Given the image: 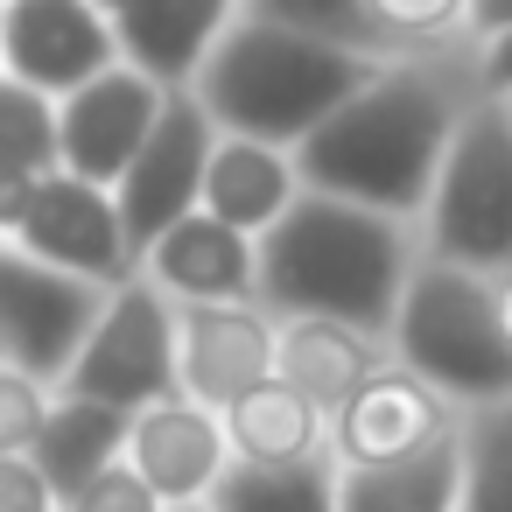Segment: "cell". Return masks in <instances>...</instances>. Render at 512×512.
I'll list each match as a JSON object with an SVG mask.
<instances>
[{"label": "cell", "instance_id": "8fae6325", "mask_svg": "<svg viewBox=\"0 0 512 512\" xmlns=\"http://www.w3.org/2000/svg\"><path fill=\"white\" fill-rule=\"evenodd\" d=\"M456 407H463V400H449L435 379H421L414 365L386 358V365L330 414V456H337V463H393V456H414V449L442 442L449 428H463Z\"/></svg>", "mask_w": 512, "mask_h": 512}, {"label": "cell", "instance_id": "836d02e7", "mask_svg": "<svg viewBox=\"0 0 512 512\" xmlns=\"http://www.w3.org/2000/svg\"><path fill=\"white\" fill-rule=\"evenodd\" d=\"M8 365H15V351H8V337H0V372H8Z\"/></svg>", "mask_w": 512, "mask_h": 512}, {"label": "cell", "instance_id": "52a82bcc", "mask_svg": "<svg viewBox=\"0 0 512 512\" xmlns=\"http://www.w3.org/2000/svg\"><path fill=\"white\" fill-rule=\"evenodd\" d=\"M106 295L113 288H99L85 274H64V267L36 260L29 246L0 239V337H8L22 372L64 386V372L78 365L92 323L106 316Z\"/></svg>", "mask_w": 512, "mask_h": 512}, {"label": "cell", "instance_id": "5b68a950", "mask_svg": "<svg viewBox=\"0 0 512 512\" xmlns=\"http://www.w3.org/2000/svg\"><path fill=\"white\" fill-rule=\"evenodd\" d=\"M421 253L498 274L512 267V99H477L421 211Z\"/></svg>", "mask_w": 512, "mask_h": 512}, {"label": "cell", "instance_id": "d6986e66", "mask_svg": "<svg viewBox=\"0 0 512 512\" xmlns=\"http://www.w3.org/2000/svg\"><path fill=\"white\" fill-rule=\"evenodd\" d=\"M337 512H463V428L393 463H337Z\"/></svg>", "mask_w": 512, "mask_h": 512}, {"label": "cell", "instance_id": "1f68e13d", "mask_svg": "<svg viewBox=\"0 0 512 512\" xmlns=\"http://www.w3.org/2000/svg\"><path fill=\"white\" fill-rule=\"evenodd\" d=\"M498 29H512V0H470V36L484 43Z\"/></svg>", "mask_w": 512, "mask_h": 512}, {"label": "cell", "instance_id": "e0dca14e", "mask_svg": "<svg viewBox=\"0 0 512 512\" xmlns=\"http://www.w3.org/2000/svg\"><path fill=\"white\" fill-rule=\"evenodd\" d=\"M246 15V0H134L120 8V50L127 64H141L148 78H162L169 92L190 85L204 71V57L218 50V36Z\"/></svg>", "mask_w": 512, "mask_h": 512}, {"label": "cell", "instance_id": "4dcf8cb0", "mask_svg": "<svg viewBox=\"0 0 512 512\" xmlns=\"http://www.w3.org/2000/svg\"><path fill=\"white\" fill-rule=\"evenodd\" d=\"M477 78H484L491 99H512V29H498V36L477 43Z\"/></svg>", "mask_w": 512, "mask_h": 512}, {"label": "cell", "instance_id": "277c9868", "mask_svg": "<svg viewBox=\"0 0 512 512\" xmlns=\"http://www.w3.org/2000/svg\"><path fill=\"white\" fill-rule=\"evenodd\" d=\"M393 358L435 379L463 407L512 400V337L498 323V288L477 267L421 253L393 316Z\"/></svg>", "mask_w": 512, "mask_h": 512}, {"label": "cell", "instance_id": "30bf717a", "mask_svg": "<svg viewBox=\"0 0 512 512\" xmlns=\"http://www.w3.org/2000/svg\"><path fill=\"white\" fill-rule=\"evenodd\" d=\"M113 64H127V50L120 22L99 0H8L0 8V71L43 85L50 99L92 85Z\"/></svg>", "mask_w": 512, "mask_h": 512}, {"label": "cell", "instance_id": "7c38bea8", "mask_svg": "<svg viewBox=\"0 0 512 512\" xmlns=\"http://www.w3.org/2000/svg\"><path fill=\"white\" fill-rule=\"evenodd\" d=\"M57 106H64V169H78V176L113 190L134 169V155L148 148V134H155V120L169 106V85L148 78L141 64H113L92 85L64 92Z\"/></svg>", "mask_w": 512, "mask_h": 512}, {"label": "cell", "instance_id": "f1b7e54d", "mask_svg": "<svg viewBox=\"0 0 512 512\" xmlns=\"http://www.w3.org/2000/svg\"><path fill=\"white\" fill-rule=\"evenodd\" d=\"M0 512H64L36 456H0Z\"/></svg>", "mask_w": 512, "mask_h": 512}, {"label": "cell", "instance_id": "ba28073f", "mask_svg": "<svg viewBox=\"0 0 512 512\" xmlns=\"http://www.w3.org/2000/svg\"><path fill=\"white\" fill-rule=\"evenodd\" d=\"M15 246H29L36 260L64 267V274H85L99 288H120L141 274V246L127 232V211L106 183L78 176V169H57L36 183V204L29 218L15 225Z\"/></svg>", "mask_w": 512, "mask_h": 512}, {"label": "cell", "instance_id": "7a4b0ae2", "mask_svg": "<svg viewBox=\"0 0 512 512\" xmlns=\"http://www.w3.org/2000/svg\"><path fill=\"white\" fill-rule=\"evenodd\" d=\"M414 267L421 253L407 218L330 190H302V204L260 232V302L274 316H344L393 337Z\"/></svg>", "mask_w": 512, "mask_h": 512}, {"label": "cell", "instance_id": "cb8c5ba5", "mask_svg": "<svg viewBox=\"0 0 512 512\" xmlns=\"http://www.w3.org/2000/svg\"><path fill=\"white\" fill-rule=\"evenodd\" d=\"M463 512H512V400L463 414Z\"/></svg>", "mask_w": 512, "mask_h": 512}, {"label": "cell", "instance_id": "603a6c76", "mask_svg": "<svg viewBox=\"0 0 512 512\" xmlns=\"http://www.w3.org/2000/svg\"><path fill=\"white\" fill-rule=\"evenodd\" d=\"M0 155L36 176L64 169V106L15 71H0Z\"/></svg>", "mask_w": 512, "mask_h": 512}, {"label": "cell", "instance_id": "f546056e", "mask_svg": "<svg viewBox=\"0 0 512 512\" xmlns=\"http://www.w3.org/2000/svg\"><path fill=\"white\" fill-rule=\"evenodd\" d=\"M36 169H22V162H8L0 155V239H15V225L29 218V204H36Z\"/></svg>", "mask_w": 512, "mask_h": 512}, {"label": "cell", "instance_id": "3957f363", "mask_svg": "<svg viewBox=\"0 0 512 512\" xmlns=\"http://www.w3.org/2000/svg\"><path fill=\"white\" fill-rule=\"evenodd\" d=\"M379 64L386 57L323 43L309 29H288V22H267V15L246 8L218 36V50L190 78V92L211 106V120L225 134H260V141L302 148Z\"/></svg>", "mask_w": 512, "mask_h": 512}, {"label": "cell", "instance_id": "9a60e30c", "mask_svg": "<svg viewBox=\"0 0 512 512\" xmlns=\"http://www.w3.org/2000/svg\"><path fill=\"white\" fill-rule=\"evenodd\" d=\"M141 274L176 302H260V239L197 204L141 253Z\"/></svg>", "mask_w": 512, "mask_h": 512}, {"label": "cell", "instance_id": "484cf974", "mask_svg": "<svg viewBox=\"0 0 512 512\" xmlns=\"http://www.w3.org/2000/svg\"><path fill=\"white\" fill-rule=\"evenodd\" d=\"M253 15L267 22H288V29H309L323 43H344V50H365V57H393L386 36L372 29V8L365 0H246Z\"/></svg>", "mask_w": 512, "mask_h": 512}, {"label": "cell", "instance_id": "83f0119b", "mask_svg": "<svg viewBox=\"0 0 512 512\" xmlns=\"http://www.w3.org/2000/svg\"><path fill=\"white\" fill-rule=\"evenodd\" d=\"M64 512H176V505H169V498H162V491H155L127 456H120V463H113V470H99L85 491H71V498H64Z\"/></svg>", "mask_w": 512, "mask_h": 512}, {"label": "cell", "instance_id": "8992f818", "mask_svg": "<svg viewBox=\"0 0 512 512\" xmlns=\"http://www.w3.org/2000/svg\"><path fill=\"white\" fill-rule=\"evenodd\" d=\"M64 393L113 400L127 414L183 393V302L155 288L148 274L120 281L106 295V316L92 323L78 365L64 372Z\"/></svg>", "mask_w": 512, "mask_h": 512}, {"label": "cell", "instance_id": "d4e9b609", "mask_svg": "<svg viewBox=\"0 0 512 512\" xmlns=\"http://www.w3.org/2000/svg\"><path fill=\"white\" fill-rule=\"evenodd\" d=\"M365 8H372V29L386 36L393 57L442 50V43H463L470 36V0H365Z\"/></svg>", "mask_w": 512, "mask_h": 512}, {"label": "cell", "instance_id": "ffe728a7", "mask_svg": "<svg viewBox=\"0 0 512 512\" xmlns=\"http://www.w3.org/2000/svg\"><path fill=\"white\" fill-rule=\"evenodd\" d=\"M225 414V435H232V456L239 463H309V456H330V414L288 386L281 372L260 379L253 393H239Z\"/></svg>", "mask_w": 512, "mask_h": 512}, {"label": "cell", "instance_id": "d6a6232c", "mask_svg": "<svg viewBox=\"0 0 512 512\" xmlns=\"http://www.w3.org/2000/svg\"><path fill=\"white\" fill-rule=\"evenodd\" d=\"M491 288H498V323H505V337H512V267H498Z\"/></svg>", "mask_w": 512, "mask_h": 512}, {"label": "cell", "instance_id": "e575fe53", "mask_svg": "<svg viewBox=\"0 0 512 512\" xmlns=\"http://www.w3.org/2000/svg\"><path fill=\"white\" fill-rule=\"evenodd\" d=\"M99 8H106V15H120V8H134V0H99Z\"/></svg>", "mask_w": 512, "mask_h": 512}, {"label": "cell", "instance_id": "2e32d148", "mask_svg": "<svg viewBox=\"0 0 512 512\" xmlns=\"http://www.w3.org/2000/svg\"><path fill=\"white\" fill-rule=\"evenodd\" d=\"M302 190H309V176H302V155L295 148L218 127L211 176H204V211H218L225 225H239V232L260 239V232H274L302 204Z\"/></svg>", "mask_w": 512, "mask_h": 512}, {"label": "cell", "instance_id": "44dd1931", "mask_svg": "<svg viewBox=\"0 0 512 512\" xmlns=\"http://www.w3.org/2000/svg\"><path fill=\"white\" fill-rule=\"evenodd\" d=\"M127 435H134V414L127 407L85 400V393H64L57 386V414H50L43 442H36V463L57 484V498H71V491H85L99 470H113L127 456Z\"/></svg>", "mask_w": 512, "mask_h": 512}, {"label": "cell", "instance_id": "9c48e42d", "mask_svg": "<svg viewBox=\"0 0 512 512\" xmlns=\"http://www.w3.org/2000/svg\"><path fill=\"white\" fill-rule=\"evenodd\" d=\"M211 148H218V120H211V106H204L190 85H176L169 106H162V120H155V134H148V148H141L134 169L113 183V197H120L127 232H134L141 253H148L176 218H190V211L204 204Z\"/></svg>", "mask_w": 512, "mask_h": 512}, {"label": "cell", "instance_id": "ac0fdd59", "mask_svg": "<svg viewBox=\"0 0 512 512\" xmlns=\"http://www.w3.org/2000/svg\"><path fill=\"white\" fill-rule=\"evenodd\" d=\"M386 358H393L386 330H365L344 316H281V379L302 386L323 414H337Z\"/></svg>", "mask_w": 512, "mask_h": 512}, {"label": "cell", "instance_id": "5bb4252c", "mask_svg": "<svg viewBox=\"0 0 512 512\" xmlns=\"http://www.w3.org/2000/svg\"><path fill=\"white\" fill-rule=\"evenodd\" d=\"M127 463L169 498V505H211V491L225 484V470L239 463L232 456V435H225V414L176 393V400H155L134 414V435H127Z\"/></svg>", "mask_w": 512, "mask_h": 512}, {"label": "cell", "instance_id": "4fadbf2b", "mask_svg": "<svg viewBox=\"0 0 512 512\" xmlns=\"http://www.w3.org/2000/svg\"><path fill=\"white\" fill-rule=\"evenodd\" d=\"M281 372V316L267 302H183V393L232 407Z\"/></svg>", "mask_w": 512, "mask_h": 512}, {"label": "cell", "instance_id": "d590c367", "mask_svg": "<svg viewBox=\"0 0 512 512\" xmlns=\"http://www.w3.org/2000/svg\"><path fill=\"white\" fill-rule=\"evenodd\" d=\"M176 512H218V505H176Z\"/></svg>", "mask_w": 512, "mask_h": 512}, {"label": "cell", "instance_id": "6da1fadb", "mask_svg": "<svg viewBox=\"0 0 512 512\" xmlns=\"http://www.w3.org/2000/svg\"><path fill=\"white\" fill-rule=\"evenodd\" d=\"M477 99H484V78H477L470 36L442 43V50L386 57L295 148L302 176H309V190H330V197H351V204H372V211L421 225L435 176H442V155H449V141Z\"/></svg>", "mask_w": 512, "mask_h": 512}, {"label": "cell", "instance_id": "4316f807", "mask_svg": "<svg viewBox=\"0 0 512 512\" xmlns=\"http://www.w3.org/2000/svg\"><path fill=\"white\" fill-rule=\"evenodd\" d=\"M50 414H57V386L50 379L22 372V365L0 372V456H36Z\"/></svg>", "mask_w": 512, "mask_h": 512}, {"label": "cell", "instance_id": "7402d4cb", "mask_svg": "<svg viewBox=\"0 0 512 512\" xmlns=\"http://www.w3.org/2000/svg\"><path fill=\"white\" fill-rule=\"evenodd\" d=\"M218 512H337V456L309 463H232L211 491Z\"/></svg>", "mask_w": 512, "mask_h": 512}]
</instances>
